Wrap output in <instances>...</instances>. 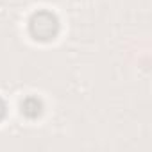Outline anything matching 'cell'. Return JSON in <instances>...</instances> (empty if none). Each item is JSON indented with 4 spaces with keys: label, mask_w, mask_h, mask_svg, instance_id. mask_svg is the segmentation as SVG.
Listing matches in <instances>:
<instances>
[{
    "label": "cell",
    "mask_w": 152,
    "mask_h": 152,
    "mask_svg": "<svg viewBox=\"0 0 152 152\" xmlns=\"http://www.w3.org/2000/svg\"><path fill=\"white\" fill-rule=\"evenodd\" d=\"M56 29H57V22H56V18L52 15L41 13V15H36L34 20H32V31L41 39L52 38L56 34Z\"/></svg>",
    "instance_id": "cell-1"
}]
</instances>
